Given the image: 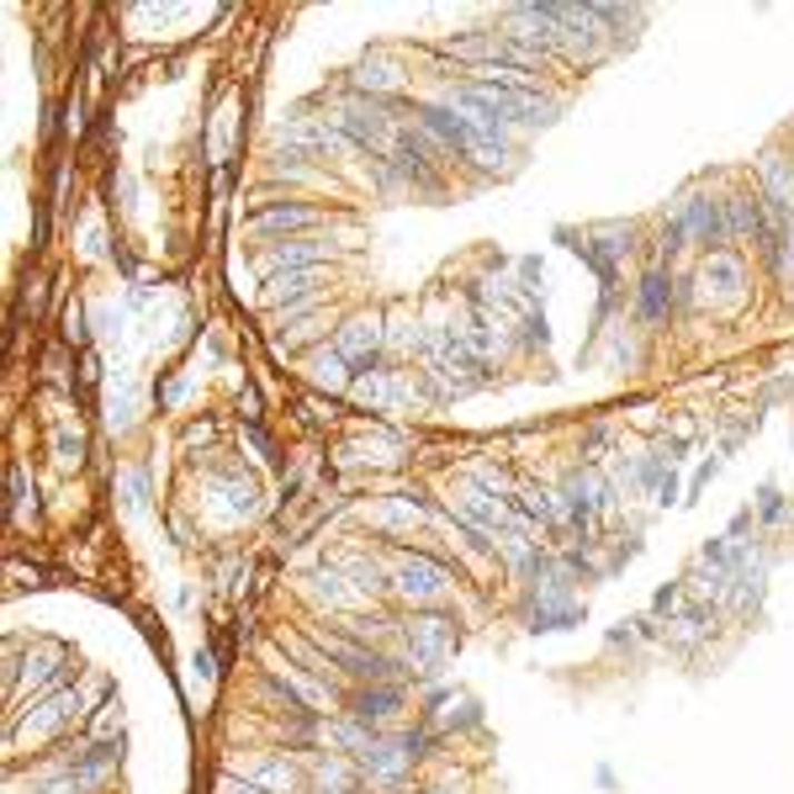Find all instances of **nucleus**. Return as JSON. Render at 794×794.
<instances>
[{"label":"nucleus","instance_id":"nucleus-1","mask_svg":"<svg viewBox=\"0 0 794 794\" xmlns=\"http://www.w3.org/2000/svg\"><path fill=\"white\" fill-rule=\"evenodd\" d=\"M450 583H456V567L435 552H403L393 567V588L408 604H440L450 594Z\"/></svg>","mask_w":794,"mask_h":794},{"label":"nucleus","instance_id":"nucleus-2","mask_svg":"<svg viewBox=\"0 0 794 794\" xmlns=\"http://www.w3.org/2000/svg\"><path fill=\"white\" fill-rule=\"evenodd\" d=\"M318 652L360 684H393L397 678V662L387 652H376L371 641H355L350 631H318Z\"/></svg>","mask_w":794,"mask_h":794},{"label":"nucleus","instance_id":"nucleus-3","mask_svg":"<svg viewBox=\"0 0 794 794\" xmlns=\"http://www.w3.org/2000/svg\"><path fill=\"white\" fill-rule=\"evenodd\" d=\"M403 636H408V662L419 667V673H435L450 652H456V641H461V631H456V619L440 615V609H429V615H414L408 625H403Z\"/></svg>","mask_w":794,"mask_h":794},{"label":"nucleus","instance_id":"nucleus-4","mask_svg":"<svg viewBox=\"0 0 794 794\" xmlns=\"http://www.w3.org/2000/svg\"><path fill=\"white\" fill-rule=\"evenodd\" d=\"M721 207H726V239L747 244V249L763 255V249H768V234H773L763 191H757V186H752V191H731V197H721Z\"/></svg>","mask_w":794,"mask_h":794},{"label":"nucleus","instance_id":"nucleus-5","mask_svg":"<svg viewBox=\"0 0 794 794\" xmlns=\"http://www.w3.org/2000/svg\"><path fill=\"white\" fill-rule=\"evenodd\" d=\"M80 715H86V694H80V688H59V694L43 699L32 715L11 721V747H22V742H48L53 731L69 726V721H80Z\"/></svg>","mask_w":794,"mask_h":794},{"label":"nucleus","instance_id":"nucleus-6","mask_svg":"<svg viewBox=\"0 0 794 794\" xmlns=\"http://www.w3.org/2000/svg\"><path fill=\"white\" fill-rule=\"evenodd\" d=\"M673 212L684 218L688 244H699V249H709V255L731 249V239H726V207H721V197H709V191H688V197L678 201Z\"/></svg>","mask_w":794,"mask_h":794},{"label":"nucleus","instance_id":"nucleus-7","mask_svg":"<svg viewBox=\"0 0 794 794\" xmlns=\"http://www.w3.org/2000/svg\"><path fill=\"white\" fill-rule=\"evenodd\" d=\"M678 308H684V287H678L673 265H646V270H641V287H636V312L646 324H667Z\"/></svg>","mask_w":794,"mask_h":794},{"label":"nucleus","instance_id":"nucleus-8","mask_svg":"<svg viewBox=\"0 0 794 794\" xmlns=\"http://www.w3.org/2000/svg\"><path fill=\"white\" fill-rule=\"evenodd\" d=\"M699 297H726V302H742V287H747V260L736 249H721V255H705L699 265Z\"/></svg>","mask_w":794,"mask_h":794},{"label":"nucleus","instance_id":"nucleus-9","mask_svg":"<svg viewBox=\"0 0 794 794\" xmlns=\"http://www.w3.org/2000/svg\"><path fill=\"white\" fill-rule=\"evenodd\" d=\"M403 86H408V69L397 64L393 53H366V59L350 69L355 96H376V101H387V96H397Z\"/></svg>","mask_w":794,"mask_h":794},{"label":"nucleus","instance_id":"nucleus-10","mask_svg":"<svg viewBox=\"0 0 794 794\" xmlns=\"http://www.w3.org/2000/svg\"><path fill=\"white\" fill-rule=\"evenodd\" d=\"M329 255H334L329 239H318V234L281 239V244H270V249H265V276H281V270H318Z\"/></svg>","mask_w":794,"mask_h":794},{"label":"nucleus","instance_id":"nucleus-11","mask_svg":"<svg viewBox=\"0 0 794 794\" xmlns=\"http://www.w3.org/2000/svg\"><path fill=\"white\" fill-rule=\"evenodd\" d=\"M334 350H339L345 366L371 371L376 355H381V318H350V324L339 329V339H334Z\"/></svg>","mask_w":794,"mask_h":794},{"label":"nucleus","instance_id":"nucleus-12","mask_svg":"<svg viewBox=\"0 0 794 794\" xmlns=\"http://www.w3.org/2000/svg\"><path fill=\"white\" fill-rule=\"evenodd\" d=\"M318 212L312 207H302V201H276V207H260L255 218H249V228L260 234V239H270V234H287V239H302V234H312L318 228Z\"/></svg>","mask_w":794,"mask_h":794},{"label":"nucleus","instance_id":"nucleus-13","mask_svg":"<svg viewBox=\"0 0 794 794\" xmlns=\"http://www.w3.org/2000/svg\"><path fill=\"white\" fill-rule=\"evenodd\" d=\"M397 709H403V688L397 684H366L350 694V721H360V726H371V731L387 726Z\"/></svg>","mask_w":794,"mask_h":794},{"label":"nucleus","instance_id":"nucleus-14","mask_svg":"<svg viewBox=\"0 0 794 794\" xmlns=\"http://www.w3.org/2000/svg\"><path fill=\"white\" fill-rule=\"evenodd\" d=\"M514 514L525 525H567V508H562V493H552L546 483H525L514 493Z\"/></svg>","mask_w":794,"mask_h":794},{"label":"nucleus","instance_id":"nucleus-15","mask_svg":"<svg viewBox=\"0 0 794 794\" xmlns=\"http://www.w3.org/2000/svg\"><path fill=\"white\" fill-rule=\"evenodd\" d=\"M117 757H122V742H90L86 752H75L69 763H59L64 773H75L86 790H96L101 778H107V768H117Z\"/></svg>","mask_w":794,"mask_h":794},{"label":"nucleus","instance_id":"nucleus-16","mask_svg":"<svg viewBox=\"0 0 794 794\" xmlns=\"http://www.w3.org/2000/svg\"><path fill=\"white\" fill-rule=\"evenodd\" d=\"M59 667H64V646H59V641H38V652H27V662H22V684L27 688L53 684Z\"/></svg>","mask_w":794,"mask_h":794},{"label":"nucleus","instance_id":"nucleus-17","mask_svg":"<svg viewBox=\"0 0 794 794\" xmlns=\"http://www.w3.org/2000/svg\"><path fill=\"white\" fill-rule=\"evenodd\" d=\"M312 594L329 598V609H350L355 598H360V588L345 583V567H318V573H312Z\"/></svg>","mask_w":794,"mask_h":794},{"label":"nucleus","instance_id":"nucleus-18","mask_svg":"<svg viewBox=\"0 0 794 794\" xmlns=\"http://www.w3.org/2000/svg\"><path fill=\"white\" fill-rule=\"evenodd\" d=\"M424 514H429V504H424L419 493H397V498H387V508H381V529L419 525Z\"/></svg>","mask_w":794,"mask_h":794},{"label":"nucleus","instance_id":"nucleus-19","mask_svg":"<svg viewBox=\"0 0 794 794\" xmlns=\"http://www.w3.org/2000/svg\"><path fill=\"white\" fill-rule=\"evenodd\" d=\"M308 376L318 381V387H329V393H339V387L350 381V366L339 360V350H318V355L308 360Z\"/></svg>","mask_w":794,"mask_h":794},{"label":"nucleus","instance_id":"nucleus-20","mask_svg":"<svg viewBox=\"0 0 794 794\" xmlns=\"http://www.w3.org/2000/svg\"><path fill=\"white\" fill-rule=\"evenodd\" d=\"M249 784H260L265 794H291L297 790V773H291V763H281V757H270L265 768L249 773Z\"/></svg>","mask_w":794,"mask_h":794},{"label":"nucleus","instance_id":"nucleus-21","mask_svg":"<svg viewBox=\"0 0 794 794\" xmlns=\"http://www.w3.org/2000/svg\"><path fill=\"white\" fill-rule=\"evenodd\" d=\"M80 456H86V435H80V429H69V424H59V429H53V461L80 466Z\"/></svg>","mask_w":794,"mask_h":794},{"label":"nucleus","instance_id":"nucleus-22","mask_svg":"<svg viewBox=\"0 0 794 794\" xmlns=\"http://www.w3.org/2000/svg\"><path fill=\"white\" fill-rule=\"evenodd\" d=\"M784 493H778V487H763V493H757V514H763V525H778V519H784Z\"/></svg>","mask_w":794,"mask_h":794},{"label":"nucleus","instance_id":"nucleus-23","mask_svg":"<svg viewBox=\"0 0 794 794\" xmlns=\"http://www.w3.org/2000/svg\"><path fill=\"white\" fill-rule=\"evenodd\" d=\"M122 487H128V504L143 508V498H149V477H143V472H128V483Z\"/></svg>","mask_w":794,"mask_h":794}]
</instances>
